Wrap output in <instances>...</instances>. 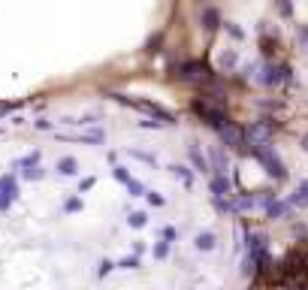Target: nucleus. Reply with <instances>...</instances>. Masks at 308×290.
Segmentation results:
<instances>
[{"instance_id":"13","label":"nucleus","mask_w":308,"mask_h":290,"mask_svg":"<svg viewBox=\"0 0 308 290\" xmlns=\"http://www.w3.org/2000/svg\"><path fill=\"white\" fill-rule=\"evenodd\" d=\"M233 206H236V212H248V209H254L257 203H254V197H242V200H236Z\"/></svg>"},{"instance_id":"19","label":"nucleus","mask_w":308,"mask_h":290,"mask_svg":"<svg viewBox=\"0 0 308 290\" xmlns=\"http://www.w3.org/2000/svg\"><path fill=\"white\" fill-rule=\"evenodd\" d=\"M163 239H166V242H172V239H175V230H172V227H166V230H163Z\"/></svg>"},{"instance_id":"7","label":"nucleus","mask_w":308,"mask_h":290,"mask_svg":"<svg viewBox=\"0 0 308 290\" xmlns=\"http://www.w3.org/2000/svg\"><path fill=\"white\" fill-rule=\"evenodd\" d=\"M287 212H290L287 203H278V200H269V203H266V215H269V218H284Z\"/></svg>"},{"instance_id":"1","label":"nucleus","mask_w":308,"mask_h":290,"mask_svg":"<svg viewBox=\"0 0 308 290\" xmlns=\"http://www.w3.org/2000/svg\"><path fill=\"white\" fill-rule=\"evenodd\" d=\"M251 157H257V160L266 166V172H269V175H275L278 181H281V178H287V169H284V163L275 157L272 145H266V142H260V145H251Z\"/></svg>"},{"instance_id":"4","label":"nucleus","mask_w":308,"mask_h":290,"mask_svg":"<svg viewBox=\"0 0 308 290\" xmlns=\"http://www.w3.org/2000/svg\"><path fill=\"white\" fill-rule=\"evenodd\" d=\"M269 133H272V130H269L266 124H254V127H248L242 136H245L251 145H260V142H266V139H269Z\"/></svg>"},{"instance_id":"2","label":"nucleus","mask_w":308,"mask_h":290,"mask_svg":"<svg viewBox=\"0 0 308 290\" xmlns=\"http://www.w3.org/2000/svg\"><path fill=\"white\" fill-rule=\"evenodd\" d=\"M221 130V142L227 145V148H242V145H245V136H242V130L236 127V124H224V127H218Z\"/></svg>"},{"instance_id":"18","label":"nucleus","mask_w":308,"mask_h":290,"mask_svg":"<svg viewBox=\"0 0 308 290\" xmlns=\"http://www.w3.org/2000/svg\"><path fill=\"white\" fill-rule=\"evenodd\" d=\"M148 203H151V206H163V197L151 191V194H148Z\"/></svg>"},{"instance_id":"20","label":"nucleus","mask_w":308,"mask_h":290,"mask_svg":"<svg viewBox=\"0 0 308 290\" xmlns=\"http://www.w3.org/2000/svg\"><path fill=\"white\" fill-rule=\"evenodd\" d=\"M305 151H308V139H305Z\"/></svg>"},{"instance_id":"8","label":"nucleus","mask_w":308,"mask_h":290,"mask_svg":"<svg viewBox=\"0 0 308 290\" xmlns=\"http://www.w3.org/2000/svg\"><path fill=\"white\" fill-rule=\"evenodd\" d=\"M212 194H215V197H227V194H230L227 175H215V178H212Z\"/></svg>"},{"instance_id":"11","label":"nucleus","mask_w":308,"mask_h":290,"mask_svg":"<svg viewBox=\"0 0 308 290\" xmlns=\"http://www.w3.org/2000/svg\"><path fill=\"white\" fill-rule=\"evenodd\" d=\"M124 185H127V194H130V197H142V194H145V188H142V181H136V178L124 181Z\"/></svg>"},{"instance_id":"10","label":"nucleus","mask_w":308,"mask_h":290,"mask_svg":"<svg viewBox=\"0 0 308 290\" xmlns=\"http://www.w3.org/2000/svg\"><path fill=\"white\" fill-rule=\"evenodd\" d=\"M169 169H172V175H175V178H181V185H184V188L194 185V175H190V169H187V166L175 163V166H169Z\"/></svg>"},{"instance_id":"6","label":"nucleus","mask_w":308,"mask_h":290,"mask_svg":"<svg viewBox=\"0 0 308 290\" xmlns=\"http://www.w3.org/2000/svg\"><path fill=\"white\" fill-rule=\"evenodd\" d=\"M212 169L215 175H227V154L221 148H212Z\"/></svg>"},{"instance_id":"9","label":"nucleus","mask_w":308,"mask_h":290,"mask_svg":"<svg viewBox=\"0 0 308 290\" xmlns=\"http://www.w3.org/2000/svg\"><path fill=\"white\" fill-rule=\"evenodd\" d=\"M194 245H197V251H215V233H197Z\"/></svg>"},{"instance_id":"16","label":"nucleus","mask_w":308,"mask_h":290,"mask_svg":"<svg viewBox=\"0 0 308 290\" xmlns=\"http://www.w3.org/2000/svg\"><path fill=\"white\" fill-rule=\"evenodd\" d=\"M115 178H118V181H130L133 175L127 172V166H115Z\"/></svg>"},{"instance_id":"3","label":"nucleus","mask_w":308,"mask_h":290,"mask_svg":"<svg viewBox=\"0 0 308 290\" xmlns=\"http://www.w3.org/2000/svg\"><path fill=\"white\" fill-rule=\"evenodd\" d=\"M187 154H190V163L197 166V172H212V163H209V157H203V151L197 148L194 142L187 145Z\"/></svg>"},{"instance_id":"17","label":"nucleus","mask_w":308,"mask_h":290,"mask_svg":"<svg viewBox=\"0 0 308 290\" xmlns=\"http://www.w3.org/2000/svg\"><path fill=\"white\" fill-rule=\"evenodd\" d=\"M112 269H115V263H112V260H103V263H100V275H103V278H106Z\"/></svg>"},{"instance_id":"5","label":"nucleus","mask_w":308,"mask_h":290,"mask_svg":"<svg viewBox=\"0 0 308 290\" xmlns=\"http://www.w3.org/2000/svg\"><path fill=\"white\" fill-rule=\"evenodd\" d=\"M287 206H296V209H308V178L299 181V188L290 194V203Z\"/></svg>"},{"instance_id":"15","label":"nucleus","mask_w":308,"mask_h":290,"mask_svg":"<svg viewBox=\"0 0 308 290\" xmlns=\"http://www.w3.org/2000/svg\"><path fill=\"white\" fill-rule=\"evenodd\" d=\"M115 266H121V269H139V257L133 254V257H124L121 263H115Z\"/></svg>"},{"instance_id":"14","label":"nucleus","mask_w":308,"mask_h":290,"mask_svg":"<svg viewBox=\"0 0 308 290\" xmlns=\"http://www.w3.org/2000/svg\"><path fill=\"white\" fill-rule=\"evenodd\" d=\"M166 254H169V242H157V245H154V257H157V260H163Z\"/></svg>"},{"instance_id":"12","label":"nucleus","mask_w":308,"mask_h":290,"mask_svg":"<svg viewBox=\"0 0 308 290\" xmlns=\"http://www.w3.org/2000/svg\"><path fill=\"white\" fill-rule=\"evenodd\" d=\"M145 221H148V218H145L142 212H133V215L127 218V224H130V227H136V230H139V227H145Z\"/></svg>"}]
</instances>
